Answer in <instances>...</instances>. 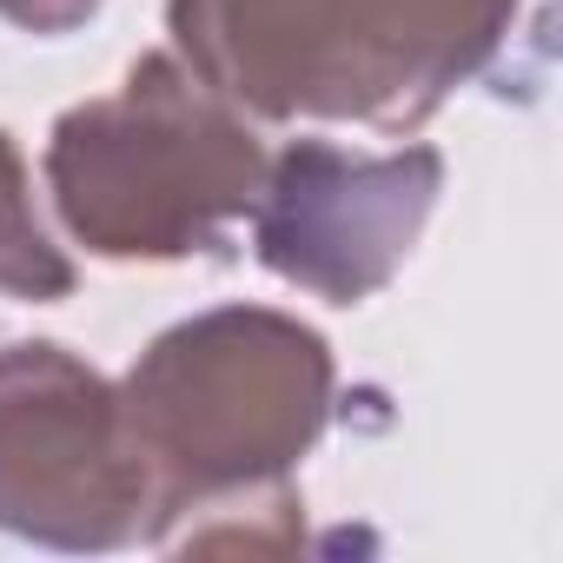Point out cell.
<instances>
[{
    "mask_svg": "<svg viewBox=\"0 0 563 563\" xmlns=\"http://www.w3.org/2000/svg\"><path fill=\"white\" fill-rule=\"evenodd\" d=\"M523 0H166L173 54L252 126H424Z\"/></svg>",
    "mask_w": 563,
    "mask_h": 563,
    "instance_id": "cell-1",
    "label": "cell"
},
{
    "mask_svg": "<svg viewBox=\"0 0 563 563\" xmlns=\"http://www.w3.org/2000/svg\"><path fill=\"white\" fill-rule=\"evenodd\" d=\"M332 345L292 312L212 306L166 325L120 378L159 497L146 543H166L212 504L286 490L332 424Z\"/></svg>",
    "mask_w": 563,
    "mask_h": 563,
    "instance_id": "cell-2",
    "label": "cell"
},
{
    "mask_svg": "<svg viewBox=\"0 0 563 563\" xmlns=\"http://www.w3.org/2000/svg\"><path fill=\"white\" fill-rule=\"evenodd\" d=\"M258 126L179 54H140L126 80L47 133V192L74 245L113 265L212 252L258 199Z\"/></svg>",
    "mask_w": 563,
    "mask_h": 563,
    "instance_id": "cell-3",
    "label": "cell"
},
{
    "mask_svg": "<svg viewBox=\"0 0 563 563\" xmlns=\"http://www.w3.org/2000/svg\"><path fill=\"white\" fill-rule=\"evenodd\" d=\"M153 471L120 385L54 339L0 352V530L41 550H126L153 537Z\"/></svg>",
    "mask_w": 563,
    "mask_h": 563,
    "instance_id": "cell-4",
    "label": "cell"
},
{
    "mask_svg": "<svg viewBox=\"0 0 563 563\" xmlns=\"http://www.w3.org/2000/svg\"><path fill=\"white\" fill-rule=\"evenodd\" d=\"M444 192V153L438 146H398V153H352L339 140H292L278 159H265L258 199H252V252L286 286L325 299V306H365L385 292L411 245L424 239V219Z\"/></svg>",
    "mask_w": 563,
    "mask_h": 563,
    "instance_id": "cell-5",
    "label": "cell"
},
{
    "mask_svg": "<svg viewBox=\"0 0 563 563\" xmlns=\"http://www.w3.org/2000/svg\"><path fill=\"white\" fill-rule=\"evenodd\" d=\"M80 286L74 258L54 245V232L34 212V179L14 146V133L0 126V292L21 306H54Z\"/></svg>",
    "mask_w": 563,
    "mask_h": 563,
    "instance_id": "cell-6",
    "label": "cell"
},
{
    "mask_svg": "<svg viewBox=\"0 0 563 563\" xmlns=\"http://www.w3.org/2000/svg\"><path fill=\"white\" fill-rule=\"evenodd\" d=\"M100 14V0H0V21H14L21 34H74Z\"/></svg>",
    "mask_w": 563,
    "mask_h": 563,
    "instance_id": "cell-7",
    "label": "cell"
}]
</instances>
